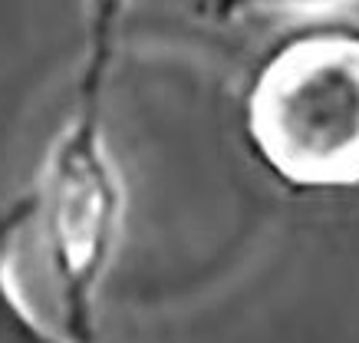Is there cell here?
<instances>
[{
	"instance_id": "obj_1",
	"label": "cell",
	"mask_w": 359,
	"mask_h": 343,
	"mask_svg": "<svg viewBox=\"0 0 359 343\" xmlns=\"http://www.w3.org/2000/svg\"><path fill=\"white\" fill-rule=\"evenodd\" d=\"M248 155L290 195L359 191V23L320 20L273 40L241 89Z\"/></svg>"
},
{
	"instance_id": "obj_2",
	"label": "cell",
	"mask_w": 359,
	"mask_h": 343,
	"mask_svg": "<svg viewBox=\"0 0 359 343\" xmlns=\"http://www.w3.org/2000/svg\"><path fill=\"white\" fill-rule=\"evenodd\" d=\"M40 211L66 340H96V300L126 222V189L106 133V100L76 96L50 145Z\"/></svg>"
},
{
	"instance_id": "obj_3",
	"label": "cell",
	"mask_w": 359,
	"mask_h": 343,
	"mask_svg": "<svg viewBox=\"0 0 359 343\" xmlns=\"http://www.w3.org/2000/svg\"><path fill=\"white\" fill-rule=\"evenodd\" d=\"M40 211V195H20L0 205V343H50L56 340L53 330L33 314L13 284V251L20 231Z\"/></svg>"
},
{
	"instance_id": "obj_4",
	"label": "cell",
	"mask_w": 359,
	"mask_h": 343,
	"mask_svg": "<svg viewBox=\"0 0 359 343\" xmlns=\"http://www.w3.org/2000/svg\"><path fill=\"white\" fill-rule=\"evenodd\" d=\"M132 0H83V60H79L76 96L83 100H106L116 56H119V36Z\"/></svg>"
},
{
	"instance_id": "obj_5",
	"label": "cell",
	"mask_w": 359,
	"mask_h": 343,
	"mask_svg": "<svg viewBox=\"0 0 359 343\" xmlns=\"http://www.w3.org/2000/svg\"><path fill=\"white\" fill-rule=\"evenodd\" d=\"M333 4H353V0H198V13L211 23H238L257 13L277 11H316Z\"/></svg>"
}]
</instances>
